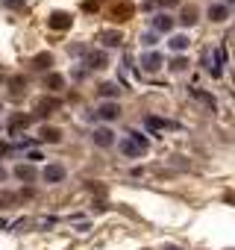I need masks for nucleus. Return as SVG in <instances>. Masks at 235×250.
I'll use <instances>...</instances> for the list:
<instances>
[{
    "label": "nucleus",
    "mask_w": 235,
    "mask_h": 250,
    "mask_svg": "<svg viewBox=\"0 0 235 250\" xmlns=\"http://www.w3.org/2000/svg\"><path fill=\"white\" fill-rule=\"evenodd\" d=\"M144 150H147V139H141L138 133H130V139L121 142V153L127 156H141Z\"/></svg>",
    "instance_id": "obj_1"
},
{
    "label": "nucleus",
    "mask_w": 235,
    "mask_h": 250,
    "mask_svg": "<svg viewBox=\"0 0 235 250\" xmlns=\"http://www.w3.org/2000/svg\"><path fill=\"white\" fill-rule=\"evenodd\" d=\"M71 21H74V18H71L68 12H53V15L47 18V24H50L53 30H68V27H71Z\"/></svg>",
    "instance_id": "obj_2"
},
{
    "label": "nucleus",
    "mask_w": 235,
    "mask_h": 250,
    "mask_svg": "<svg viewBox=\"0 0 235 250\" xmlns=\"http://www.w3.org/2000/svg\"><path fill=\"white\" fill-rule=\"evenodd\" d=\"M41 177H44L47 183H62V180H65V168H62V165H47V168L41 171Z\"/></svg>",
    "instance_id": "obj_3"
},
{
    "label": "nucleus",
    "mask_w": 235,
    "mask_h": 250,
    "mask_svg": "<svg viewBox=\"0 0 235 250\" xmlns=\"http://www.w3.org/2000/svg\"><path fill=\"white\" fill-rule=\"evenodd\" d=\"M141 68H144V71H159V68H162V56H159V53L141 56Z\"/></svg>",
    "instance_id": "obj_4"
},
{
    "label": "nucleus",
    "mask_w": 235,
    "mask_h": 250,
    "mask_svg": "<svg viewBox=\"0 0 235 250\" xmlns=\"http://www.w3.org/2000/svg\"><path fill=\"white\" fill-rule=\"evenodd\" d=\"M39 139H41V142H50V145H59V142H62V133H59L56 127H41Z\"/></svg>",
    "instance_id": "obj_5"
},
{
    "label": "nucleus",
    "mask_w": 235,
    "mask_h": 250,
    "mask_svg": "<svg viewBox=\"0 0 235 250\" xmlns=\"http://www.w3.org/2000/svg\"><path fill=\"white\" fill-rule=\"evenodd\" d=\"M100 42H103L106 47H118L124 39H121V33H115V30H103V33H100Z\"/></svg>",
    "instance_id": "obj_6"
},
{
    "label": "nucleus",
    "mask_w": 235,
    "mask_h": 250,
    "mask_svg": "<svg viewBox=\"0 0 235 250\" xmlns=\"http://www.w3.org/2000/svg\"><path fill=\"white\" fill-rule=\"evenodd\" d=\"M91 139H94V145H100V147H109V145L115 142V139H112V133H109L106 127H100V130H94V136H91Z\"/></svg>",
    "instance_id": "obj_7"
},
{
    "label": "nucleus",
    "mask_w": 235,
    "mask_h": 250,
    "mask_svg": "<svg viewBox=\"0 0 235 250\" xmlns=\"http://www.w3.org/2000/svg\"><path fill=\"white\" fill-rule=\"evenodd\" d=\"M24 127H30V115H12L9 130H12V133H18V130H24Z\"/></svg>",
    "instance_id": "obj_8"
},
{
    "label": "nucleus",
    "mask_w": 235,
    "mask_h": 250,
    "mask_svg": "<svg viewBox=\"0 0 235 250\" xmlns=\"http://www.w3.org/2000/svg\"><path fill=\"white\" fill-rule=\"evenodd\" d=\"M97 115H100L103 121H115V118H118V106H115V103H103V106L97 109Z\"/></svg>",
    "instance_id": "obj_9"
},
{
    "label": "nucleus",
    "mask_w": 235,
    "mask_h": 250,
    "mask_svg": "<svg viewBox=\"0 0 235 250\" xmlns=\"http://www.w3.org/2000/svg\"><path fill=\"white\" fill-rule=\"evenodd\" d=\"M153 27H156L159 33H168V30L174 27V21H171L168 15H156V18H153Z\"/></svg>",
    "instance_id": "obj_10"
},
{
    "label": "nucleus",
    "mask_w": 235,
    "mask_h": 250,
    "mask_svg": "<svg viewBox=\"0 0 235 250\" xmlns=\"http://www.w3.org/2000/svg\"><path fill=\"white\" fill-rule=\"evenodd\" d=\"M15 174H18V180H27V183L36 180V168H33V165H18Z\"/></svg>",
    "instance_id": "obj_11"
},
{
    "label": "nucleus",
    "mask_w": 235,
    "mask_h": 250,
    "mask_svg": "<svg viewBox=\"0 0 235 250\" xmlns=\"http://www.w3.org/2000/svg\"><path fill=\"white\" fill-rule=\"evenodd\" d=\"M112 15H115L118 21H127V18L133 15V6H130V3H121V6H115V9H112Z\"/></svg>",
    "instance_id": "obj_12"
},
{
    "label": "nucleus",
    "mask_w": 235,
    "mask_h": 250,
    "mask_svg": "<svg viewBox=\"0 0 235 250\" xmlns=\"http://www.w3.org/2000/svg\"><path fill=\"white\" fill-rule=\"evenodd\" d=\"M179 21H182L185 27H191V24L197 21V6H185V9H182V18H179Z\"/></svg>",
    "instance_id": "obj_13"
},
{
    "label": "nucleus",
    "mask_w": 235,
    "mask_h": 250,
    "mask_svg": "<svg viewBox=\"0 0 235 250\" xmlns=\"http://www.w3.org/2000/svg\"><path fill=\"white\" fill-rule=\"evenodd\" d=\"M85 65H88V68H103V65H106V56H103V53H88V56H85Z\"/></svg>",
    "instance_id": "obj_14"
},
{
    "label": "nucleus",
    "mask_w": 235,
    "mask_h": 250,
    "mask_svg": "<svg viewBox=\"0 0 235 250\" xmlns=\"http://www.w3.org/2000/svg\"><path fill=\"white\" fill-rule=\"evenodd\" d=\"M118 91H121V85H118V83H103V85H100V94H103V97H115Z\"/></svg>",
    "instance_id": "obj_15"
},
{
    "label": "nucleus",
    "mask_w": 235,
    "mask_h": 250,
    "mask_svg": "<svg viewBox=\"0 0 235 250\" xmlns=\"http://www.w3.org/2000/svg\"><path fill=\"white\" fill-rule=\"evenodd\" d=\"M226 15H229L226 6H212V9H209V18H212V21H226Z\"/></svg>",
    "instance_id": "obj_16"
},
{
    "label": "nucleus",
    "mask_w": 235,
    "mask_h": 250,
    "mask_svg": "<svg viewBox=\"0 0 235 250\" xmlns=\"http://www.w3.org/2000/svg\"><path fill=\"white\" fill-rule=\"evenodd\" d=\"M44 85H47V88H50V91H59V88H62V85H65V80H62V77H59V74H50V77H47V83H44Z\"/></svg>",
    "instance_id": "obj_17"
},
{
    "label": "nucleus",
    "mask_w": 235,
    "mask_h": 250,
    "mask_svg": "<svg viewBox=\"0 0 235 250\" xmlns=\"http://www.w3.org/2000/svg\"><path fill=\"white\" fill-rule=\"evenodd\" d=\"M171 47L179 53V50H185V47H188V39H185V36H174V39H171Z\"/></svg>",
    "instance_id": "obj_18"
},
{
    "label": "nucleus",
    "mask_w": 235,
    "mask_h": 250,
    "mask_svg": "<svg viewBox=\"0 0 235 250\" xmlns=\"http://www.w3.org/2000/svg\"><path fill=\"white\" fill-rule=\"evenodd\" d=\"M147 127L162 130V127H174V124H171V121H162V118H147Z\"/></svg>",
    "instance_id": "obj_19"
},
{
    "label": "nucleus",
    "mask_w": 235,
    "mask_h": 250,
    "mask_svg": "<svg viewBox=\"0 0 235 250\" xmlns=\"http://www.w3.org/2000/svg\"><path fill=\"white\" fill-rule=\"evenodd\" d=\"M47 65H53V56L50 53H39L36 56V68H47Z\"/></svg>",
    "instance_id": "obj_20"
},
{
    "label": "nucleus",
    "mask_w": 235,
    "mask_h": 250,
    "mask_svg": "<svg viewBox=\"0 0 235 250\" xmlns=\"http://www.w3.org/2000/svg\"><path fill=\"white\" fill-rule=\"evenodd\" d=\"M21 88H27V80H21V77H15V80H12V94L18 97V94H21Z\"/></svg>",
    "instance_id": "obj_21"
},
{
    "label": "nucleus",
    "mask_w": 235,
    "mask_h": 250,
    "mask_svg": "<svg viewBox=\"0 0 235 250\" xmlns=\"http://www.w3.org/2000/svg\"><path fill=\"white\" fill-rule=\"evenodd\" d=\"M194 97H197V100H203V103H206L209 109H215V100H212L209 94H203V91H197V88H194Z\"/></svg>",
    "instance_id": "obj_22"
},
{
    "label": "nucleus",
    "mask_w": 235,
    "mask_h": 250,
    "mask_svg": "<svg viewBox=\"0 0 235 250\" xmlns=\"http://www.w3.org/2000/svg\"><path fill=\"white\" fill-rule=\"evenodd\" d=\"M3 6L6 9H18V6H24V0H3Z\"/></svg>",
    "instance_id": "obj_23"
},
{
    "label": "nucleus",
    "mask_w": 235,
    "mask_h": 250,
    "mask_svg": "<svg viewBox=\"0 0 235 250\" xmlns=\"http://www.w3.org/2000/svg\"><path fill=\"white\" fill-rule=\"evenodd\" d=\"M12 200H15V194H6V191L0 194V203H12Z\"/></svg>",
    "instance_id": "obj_24"
},
{
    "label": "nucleus",
    "mask_w": 235,
    "mask_h": 250,
    "mask_svg": "<svg viewBox=\"0 0 235 250\" xmlns=\"http://www.w3.org/2000/svg\"><path fill=\"white\" fill-rule=\"evenodd\" d=\"M159 3H162V6H176L179 0H159Z\"/></svg>",
    "instance_id": "obj_25"
},
{
    "label": "nucleus",
    "mask_w": 235,
    "mask_h": 250,
    "mask_svg": "<svg viewBox=\"0 0 235 250\" xmlns=\"http://www.w3.org/2000/svg\"><path fill=\"white\" fill-rule=\"evenodd\" d=\"M6 150H9V147H6V145H3V142H0V153H6Z\"/></svg>",
    "instance_id": "obj_26"
},
{
    "label": "nucleus",
    "mask_w": 235,
    "mask_h": 250,
    "mask_svg": "<svg viewBox=\"0 0 235 250\" xmlns=\"http://www.w3.org/2000/svg\"><path fill=\"white\" fill-rule=\"evenodd\" d=\"M165 250H179V247H174V244H168V247H165Z\"/></svg>",
    "instance_id": "obj_27"
},
{
    "label": "nucleus",
    "mask_w": 235,
    "mask_h": 250,
    "mask_svg": "<svg viewBox=\"0 0 235 250\" xmlns=\"http://www.w3.org/2000/svg\"><path fill=\"white\" fill-rule=\"evenodd\" d=\"M3 177H6V171H3V168H0V180H3Z\"/></svg>",
    "instance_id": "obj_28"
}]
</instances>
